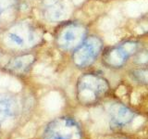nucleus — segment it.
<instances>
[{
	"label": "nucleus",
	"instance_id": "obj_1",
	"mask_svg": "<svg viewBox=\"0 0 148 139\" xmlns=\"http://www.w3.org/2000/svg\"><path fill=\"white\" fill-rule=\"evenodd\" d=\"M108 90L106 79L94 73L83 75L78 85V95L82 102L92 103L99 100Z\"/></svg>",
	"mask_w": 148,
	"mask_h": 139
},
{
	"label": "nucleus",
	"instance_id": "obj_2",
	"mask_svg": "<svg viewBox=\"0 0 148 139\" xmlns=\"http://www.w3.org/2000/svg\"><path fill=\"white\" fill-rule=\"evenodd\" d=\"M103 49V42L97 36L86 37L76 47L73 54V61L79 67H88L94 63Z\"/></svg>",
	"mask_w": 148,
	"mask_h": 139
},
{
	"label": "nucleus",
	"instance_id": "obj_3",
	"mask_svg": "<svg viewBox=\"0 0 148 139\" xmlns=\"http://www.w3.org/2000/svg\"><path fill=\"white\" fill-rule=\"evenodd\" d=\"M81 129L71 118H58L53 120L45 132L44 139H81Z\"/></svg>",
	"mask_w": 148,
	"mask_h": 139
},
{
	"label": "nucleus",
	"instance_id": "obj_4",
	"mask_svg": "<svg viewBox=\"0 0 148 139\" xmlns=\"http://www.w3.org/2000/svg\"><path fill=\"white\" fill-rule=\"evenodd\" d=\"M139 45L136 42L127 41L121 45H115L106 50L104 55V61L110 67H120L135 54Z\"/></svg>",
	"mask_w": 148,
	"mask_h": 139
},
{
	"label": "nucleus",
	"instance_id": "obj_5",
	"mask_svg": "<svg viewBox=\"0 0 148 139\" xmlns=\"http://www.w3.org/2000/svg\"><path fill=\"white\" fill-rule=\"evenodd\" d=\"M86 30L83 25L71 24L62 32L61 44L66 48L78 47L86 38Z\"/></svg>",
	"mask_w": 148,
	"mask_h": 139
},
{
	"label": "nucleus",
	"instance_id": "obj_6",
	"mask_svg": "<svg viewBox=\"0 0 148 139\" xmlns=\"http://www.w3.org/2000/svg\"><path fill=\"white\" fill-rule=\"evenodd\" d=\"M133 114L132 113L131 110L124 108V107H119L113 113V120L116 124L118 125H123L128 123L130 120H132Z\"/></svg>",
	"mask_w": 148,
	"mask_h": 139
},
{
	"label": "nucleus",
	"instance_id": "obj_7",
	"mask_svg": "<svg viewBox=\"0 0 148 139\" xmlns=\"http://www.w3.org/2000/svg\"><path fill=\"white\" fill-rule=\"evenodd\" d=\"M11 110V104L6 98H0V113L9 114Z\"/></svg>",
	"mask_w": 148,
	"mask_h": 139
},
{
	"label": "nucleus",
	"instance_id": "obj_8",
	"mask_svg": "<svg viewBox=\"0 0 148 139\" xmlns=\"http://www.w3.org/2000/svg\"><path fill=\"white\" fill-rule=\"evenodd\" d=\"M9 36H10V38L15 42L16 44H18V45H21L22 43H23V40L21 38L20 36H18V35H16V34H9Z\"/></svg>",
	"mask_w": 148,
	"mask_h": 139
}]
</instances>
